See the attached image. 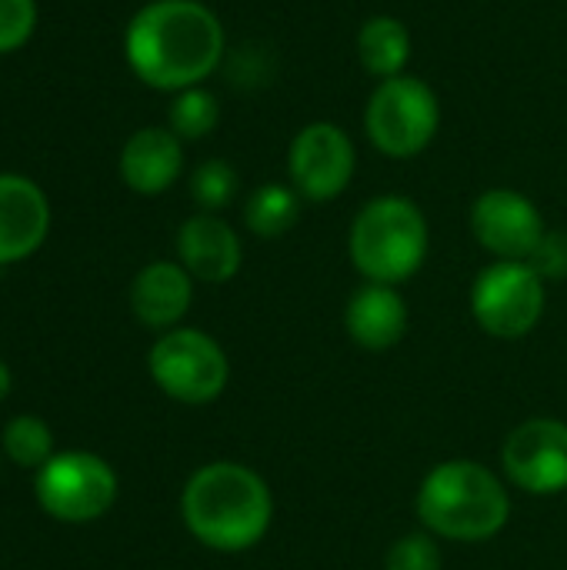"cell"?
<instances>
[{"instance_id":"obj_19","label":"cell","mask_w":567,"mask_h":570,"mask_svg":"<svg viewBox=\"0 0 567 570\" xmlns=\"http://www.w3.org/2000/svg\"><path fill=\"white\" fill-rule=\"evenodd\" d=\"M167 127L180 137V140H201L207 137L217 120H221V104L207 87H187L180 94H174L170 114H167Z\"/></svg>"},{"instance_id":"obj_23","label":"cell","mask_w":567,"mask_h":570,"mask_svg":"<svg viewBox=\"0 0 567 570\" xmlns=\"http://www.w3.org/2000/svg\"><path fill=\"white\" fill-rule=\"evenodd\" d=\"M37 27V0H0V53L20 50Z\"/></svg>"},{"instance_id":"obj_7","label":"cell","mask_w":567,"mask_h":570,"mask_svg":"<svg viewBox=\"0 0 567 570\" xmlns=\"http://www.w3.org/2000/svg\"><path fill=\"white\" fill-rule=\"evenodd\" d=\"M154 384L180 404H211L224 394L231 364L224 347L194 327H177L157 337L147 357Z\"/></svg>"},{"instance_id":"obj_10","label":"cell","mask_w":567,"mask_h":570,"mask_svg":"<svg viewBox=\"0 0 567 570\" xmlns=\"http://www.w3.org/2000/svg\"><path fill=\"white\" fill-rule=\"evenodd\" d=\"M471 234L498 261L528 264L548 237V227L531 197L511 187H491L471 204Z\"/></svg>"},{"instance_id":"obj_21","label":"cell","mask_w":567,"mask_h":570,"mask_svg":"<svg viewBox=\"0 0 567 570\" xmlns=\"http://www.w3.org/2000/svg\"><path fill=\"white\" fill-rule=\"evenodd\" d=\"M190 194L204 214L224 210L237 194V170L227 160H204L190 177Z\"/></svg>"},{"instance_id":"obj_5","label":"cell","mask_w":567,"mask_h":570,"mask_svg":"<svg viewBox=\"0 0 567 570\" xmlns=\"http://www.w3.org/2000/svg\"><path fill=\"white\" fill-rule=\"evenodd\" d=\"M441 127V100L421 77L401 73L378 80L364 107V134L371 147L391 160H411L431 147Z\"/></svg>"},{"instance_id":"obj_16","label":"cell","mask_w":567,"mask_h":570,"mask_svg":"<svg viewBox=\"0 0 567 570\" xmlns=\"http://www.w3.org/2000/svg\"><path fill=\"white\" fill-rule=\"evenodd\" d=\"M194 301V277L184 271V264L174 261H154L147 264L134 284H130V307L144 327L167 331L174 327Z\"/></svg>"},{"instance_id":"obj_2","label":"cell","mask_w":567,"mask_h":570,"mask_svg":"<svg viewBox=\"0 0 567 570\" xmlns=\"http://www.w3.org/2000/svg\"><path fill=\"white\" fill-rule=\"evenodd\" d=\"M187 531L217 554H241L264 541L274 521L267 481L234 461L204 464L180 494Z\"/></svg>"},{"instance_id":"obj_1","label":"cell","mask_w":567,"mask_h":570,"mask_svg":"<svg viewBox=\"0 0 567 570\" xmlns=\"http://www.w3.org/2000/svg\"><path fill=\"white\" fill-rule=\"evenodd\" d=\"M224 23L201 0H150L124 33V57L140 83L167 94L201 87L224 60Z\"/></svg>"},{"instance_id":"obj_25","label":"cell","mask_w":567,"mask_h":570,"mask_svg":"<svg viewBox=\"0 0 567 570\" xmlns=\"http://www.w3.org/2000/svg\"><path fill=\"white\" fill-rule=\"evenodd\" d=\"M10 384H13V377H10V367H7V364L0 361V401H3L7 394H10Z\"/></svg>"},{"instance_id":"obj_18","label":"cell","mask_w":567,"mask_h":570,"mask_svg":"<svg viewBox=\"0 0 567 570\" xmlns=\"http://www.w3.org/2000/svg\"><path fill=\"white\" fill-rule=\"evenodd\" d=\"M301 220V194L291 184H261L244 200V224L254 237H284Z\"/></svg>"},{"instance_id":"obj_6","label":"cell","mask_w":567,"mask_h":570,"mask_svg":"<svg viewBox=\"0 0 567 570\" xmlns=\"http://www.w3.org/2000/svg\"><path fill=\"white\" fill-rule=\"evenodd\" d=\"M545 281L525 261H495L475 277L471 314L498 341L528 337L545 317Z\"/></svg>"},{"instance_id":"obj_11","label":"cell","mask_w":567,"mask_h":570,"mask_svg":"<svg viewBox=\"0 0 567 570\" xmlns=\"http://www.w3.org/2000/svg\"><path fill=\"white\" fill-rule=\"evenodd\" d=\"M501 468L515 488L555 498L567 491V424L535 417L515 428L501 448Z\"/></svg>"},{"instance_id":"obj_9","label":"cell","mask_w":567,"mask_h":570,"mask_svg":"<svg viewBox=\"0 0 567 570\" xmlns=\"http://www.w3.org/2000/svg\"><path fill=\"white\" fill-rule=\"evenodd\" d=\"M354 170H358V150L341 124L314 120L301 127L287 147L291 187L311 204H328L341 197Z\"/></svg>"},{"instance_id":"obj_12","label":"cell","mask_w":567,"mask_h":570,"mask_svg":"<svg viewBox=\"0 0 567 570\" xmlns=\"http://www.w3.org/2000/svg\"><path fill=\"white\" fill-rule=\"evenodd\" d=\"M50 230L47 194L23 174H0V267L27 261Z\"/></svg>"},{"instance_id":"obj_8","label":"cell","mask_w":567,"mask_h":570,"mask_svg":"<svg viewBox=\"0 0 567 570\" xmlns=\"http://www.w3.org/2000/svg\"><path fill=\"white\" fill-rule=\"evenodd\" d=\"M37 504L63 524H90L104 518L117 501L114 468L87 451L53 454L33 481Z\"/></svg>"},{"instance_id":"obj_13","label":"cell","mask_w":567,"mask_h":570,"mask_svg":"<svg viewBox=\"0 0 567 570\" xmlns=\"http://www.w3.org/2000/svg\"><path fill=\"white\" fill-rule=\"evenodd\" d=\"M177 257L194 281L227 284L244 264V247L237 230L217 214H194L177 230Z\"/></svg>"},{"instance_id":"obj_3","label":"cell","mask_w":567,"mask_h":570,"mask_svg":"<svg viewBox=\"0 0 567 570\" xmlns=\"http://www.w3.org/2000/svg\"><path fill=\"white\" fill-rule=\"evenodd\" d=\"M418 518L434 538L478 544L505 531L511 498L478 461H444L421 481Z\"/></svg>"},{"instance_id":"obj_15","label":"cell","mask_w":567,"mask_h":570,"mask_svg":"<svg viewBox=\"0 0 567 570\" xmlns=\"http://www.w3.org/2000/svg\"><path fill=\"white\" fill-rule=\"evenodd\" d=\"M344 331L364 351H391L408 334V304L398 287L364 284L344 307Z\"/></svg>"},{"instance_id":"obj_4","label":"cell","mask_w":567,"mask_h":570,"mask_svg":"<svg viewBox=\"0 0 567 570\" xmlns=\"http://www.w3.org/2000/svg\"><path fill=\"white\" fill-rule=\"evenodd\" d=\"M431 247V230L421 207L408 197L384 194L368 200L348 234L351 264L368 284L398 287L411 281Z\"/></svg>"},{"instance_id":"obj_17","label":"cell","mask_w":567,"mask_h":570,"mask_svg":"<svg viewBox=\"0 0 567 570\" xmlns=\"http://www.w3.org/2000/svg\"><path fill=\"white\" fill-rule=\"evenodd\" d=\"M358 60L378 80L401 77L411 60V30L404 20L391 13L368 17L358 30Z\"/></svg>"},{"instance_id":"obj_20","label":"cell","mask_w":567,"mask_h":570,"mask_svg":"<svg viewBox=\"0 0 567 570\" xmlns=\"http://www.w3.org/2000/svg\"><path fill=\"white\" fill-rule=\"evenodd\" d=\"M3 454L20 464V468H33L40 471L50 458H53V438H50V428L40 421V417H13L7 428H3Z\"/></svg>"},{"instance_id":"obj_14","label":"cell","mask_w":567,"mask_h":570,"mask_svg":"<svg viewBox=\"0 0 567 570\" xmlns=\"http://www.w3.org/2000/svg\"><path fill=\"white\" fill-rule=\"evenodd\" d=\"M184 170V144L170 127H140L120 150V180L144 197H157L177 184Z\"/></svg>"},{"instance_id":"obj_22","label":"cell","mask_w":567,"mask_h":570,"mask_svg":"<svg viewBox=\"0 0 567 570\" xmlns=\"http://www.w3.org/2000/svg\"><path fill=\"white\" fill-rule=\"evenodd\" d=\"M384 570H444V558L431 534H404L388 548Z\"/></svg>"},{"instance_id":"obj_24","label":"cell","mask_w":567,"mask_h":570,"mask_svg":"<svg viewBox=\"0 0 567 570\" xmlns=\"http://www.w3.org/2000/svg\"><path fill=\"white\" fill-rule=\"evenodd\" d=\"M528 264H531V267L541 274V281H565L567 277V234H548Z\"/></svg>"}]
</instances>
